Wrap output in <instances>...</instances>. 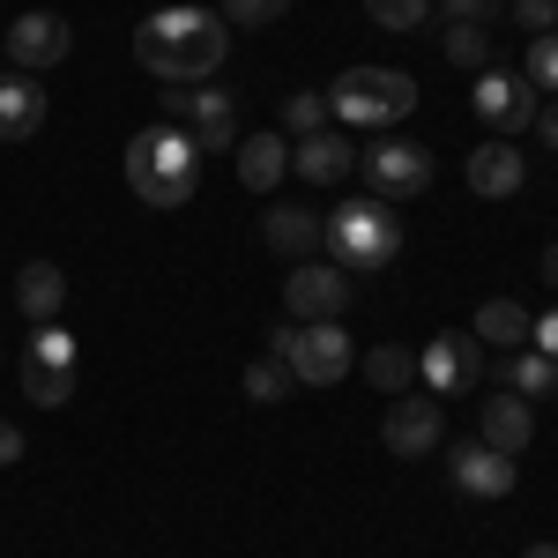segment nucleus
Listing matches in <instances>:
<instances>
[{
	"label": "nucleus",
	"instance_id": "412c9836",
	"mask_svg": "<svg viewBox=\"0 0 558 558\" xmlns=\"http://www.w3.org/2000/svg\"><path fill=\"white\" fill-rule=\"evenodd\" d=\"M484 373L507 387V395H551L558 387V357H544V350H507V357L484 365Z\"/></svg>",
	"mask_w": 558,
	"mask_h": 558
},
{
	"label": "nucleus",
	"instance_id": "20e7f679",
	"mask_svg": "<svg viewBox=\"0 0 558 558\" xmlns=\"http://www.w3.org/2000/svg\"><path fill=\"white\" fill-rule=\"evenodd\" d=\"M410 112H417V83L395 68H343L328 89V120H343V128H395Z\"/></svg>",
	"mask_w": 558,
	"mask_h": 558
},
{
	"label": "nucleus",
	"instance_id": "dca6fc26",
	"mask_svg": "<svg viewBox=\"0 0 558 558\" xmlns=\"http://www.w3.org/2000/svg\"><path fill=\"white\" fill-rule=\"evenodd\" d=\"M313 186H343L350 165H357V142L343 128H320V134H299V157H291Z\"/></svg>",
	"mask_w": 558,
	"mask_h": 558
},
{
	"label": "nucleus",
	"instance_id": "7ed1b4c3",
	"mask_svg": "<svg viewBox=\"0 0 558 558\" xmlns=\"http://www.w3.org/2000/svg\"><path fill=\"white\" fill-rule=\"evenodd\" d=\"M328 254H336V268H387V260H402V216L387 209L380 194H365V202H343V209L328 216Z\"/></svg>",
	"mask_w": 558,
	"mask_h": 558
},
{
	"label": "nucleus",
	"instance_id": "f704fd0d",
	"mask_svg": "<svg viewBox=\"0 0 558 558\" xmlns=\"http://www.w3.org/2000/svg\"><path fill=\"white\" fill-rule=\"evenodd\" d=\"M8 462H23V432L15 425H0V470H8Z\"/></svg>",
	"mask_w": 558,
	"mask_h": 558
},
{
	"label": "nucleus",
	"instance_id": "9d476101",
	"mask_svg": "<svg viewBox=\"0 0 558 558\" xmlns=\"http://www.w3.org/2000/svg\"><path fill=\"white\" fill-rule=\"evenodd\" d=\"M476 373H484V350H476V336H462V328H447V336H432L425 350H417V380H425V395H462V387H476Z\"/></svg>",
	"mask_w": 558,
	"mask_h": 558
},
{
	"label": "nucleus",
	"instance_id": "ddd939ff",
	"mask_svg": "<svg viewBox=\"0 0 558 558\" xmlns=\"http://www.w3.org/2000/svg\"><path fill=\"white\" fill-rule=\"evenodd\" d=\"M476 439H484L492 454H521V447L536 439L529 395H492V402H476Z\"/></svg>",
	"mask_w": 558,
	"mask_h": 558
},
{
	"label": "nucleus",
	"instance_id": "4be33fe9",
	"mask_svg": "<svg viewBox=\"0 0 558 558\" xmlns=\"http://www.w3.org/2000/svg\"><path fill=\"white\" fill-rule=\"evenodd\" d=\"M15 305H23L31 320H52V313L68 305V276H60L52 260H23V276H15Z\"/></svg>",
	"mask_w": 558,
	"mask_h": 558
},
{
	"label": "nucleus",
	"instance_id": "7c9ffc66",
	"mask_svg": "<svg viewBox=\"0 0 558 558\" xmlns=\"http://www.w3.org/2000/svg\"><path fill=\"white\" fill-rule=\"evenodd\" d=\"M23 357H38V365H75V336H68L60 320H38V336H31Z\"/></svg>",
	"mask_w": 558,
	"mask_h": 558
},
{
	"label": "nucleus",
	"instance_id": "6ab92c4d",
	"mask_svg": "<svg viewBox=\"0 0 558 558\" xmlns=\"http://www.w3.org/2000/svg\"><path fill=\"white\" fill-rule=\"evenodd\" d=\"M476 343H499V350H529L536 343V320L521 299H484L476 305Z\"/></svg>",
	"mask_w": 558,
	"mask_h": 558
},
{
	"label": "nucleus",
	"instance_id": "f257e3e1",
	"mask_svg": "<svg viewBox=\"0 0 558 558\" xmlns=\"http://www.w3.org/2000/svg\"><path fill=\"white\" fill-rule=\"evenodd\" d=\"M134 60L165 83H209L231 60V23L216 8H165L134 31Z\"/></svg>",
	"mask_w": 558,
	"mask_h": 558
},
{
	"label": "nucleus",
	"instance_id": "c9c22d12",
	"mask_svg": "<svg viewBox=\"0 0 558 558\" xmlns=\"http://www.w3.org/2000/svg\"><path fill=\"white\" fill-rule=\"evenodd\" d=\"M536 134H544V149L558 157V105H544V112H536Z\"/></svg>",
	"mask_w": 558,
	"mask_h": 558
},
{
	"label": "nucleus",
	"instance_id": "393cba45",
	"mask_svg": "<svg viewBox=\"0 0 558 558\" xmlns=\"http://www.w3.org/2000/svg\"><path fill=\"white\" fill-rule=\"evenodd\" d=\"M291 365H283V357H276V350H260L254 365H246V402H283V395H291Z\"/></svg>",
	"mask_w": 558,
	"mask_h": 558
},
{
	"label": "nucleus",
	"instance_id": "e433bc0d",
	"mask_svg": "<svg viewBox=\"0 0 558 558\" xmlns=\"http://www.w3.org/2000/svg\"><path fill=\"white\" fill-rule=\"evenodd\" d=\"M544 283L558 291V246H544Z\"/></svg>",
	"mask_w": 558,
	"mask_h": 558
},
{
	"label": "nucleus",
	"instance_id": "423d86ee",
	"mask_svg": "<svg viewBox=\"0 0 558 558\" xmlns=\"http://www.w3.org/2000/svg\"><path fill=\"white\" fill-rule=\"evenodd\" d=\"M380 439H387V454H402V462H417V454H432L439 439H447V402L439 395H395L387 402V425H380Z\"/></svg>",
	"mask_w": 558,
	"mask_h": 558
},
{
	"label": "nucleus",
	"instance_id": "9b49d317",
	"mask_svg": "<svg viewBox=\"0 0 558 558\" xmlns=\"http://www.w3.org/2000/svg\"><path fill=\"white\" fill-rule=\"evenodd\" d=\"M283 313H291V320H343L350 313V276L343 268H320V260H291Z\"/></svg>",
	"mask_w": 558,
	"mask_h": 558
},
{
	"label": "nucleus",
	"instance_id": "a211bd4d",
	"mask_svg": "<svg viewBox=\"0 0 558 558\" xmlns=\"http://www.w3.org/2000/svg\"><path fill=\"white\" fill-rule=\"evenodd\" d=\"M38 128H45L38 75H0V142H31Z\"/></svg>",
	"mask_w": 558,
	"mask_h": 558
},
{
	"label": "nucleus",
	"instance_id": "aec40b11",
	"mask_svg": "<svg viewBox=\"0 0 558 558\" xmlns=\"http://www.w3.org/2000/svg\"><path fill=\"white\" fill-rule=\"evenodd\" d=\"M283 172H291V142H283V134H246V142H239V186L268 194Z\"/></svg>",
	"mask_w": 558,
	"mask_h": 558
},
{
	"label": "nucleus",
	"instance_id": "bb28decb",
	"mask_svg": "<svg viewBox=\"0 0 558 558\" xmlns=\"http://www.w3.org/2000/svg\"><path fill=\"white\" fill-rule=\"evenodd\" d=\"M328 128V97L320 89H291L283 97V134H320Z\"/></svg>",
	"mask_w": 558,
	"mask_h": 558
},
{
	"label": "nucleus",
	"instance_id": "5701e85b",
	"mask_svg": "<svg viewBox=\"0 0 558 558\" xmlns=\"http://www.w3.org/2000/svg\"><path fill=\"white\" fill-rule=\"evenodd\" d=\"M365 387H380L387 402H395V395H410V387H417V350H410V343L365 350Z\"/></svg>",
	"mask_w": 558,
	"mask_h": 558
},
{
	"label": "nucleus",
	"instance_id": "39448f33",
	"mask_svg": "<svg viewBox=\"0 0 558 558\" xmlns=\"http://www.w3.org/2000/svg\"><path fill=\"white\" fill-rule=\"evenodd\" d=\"M268 350L291 365V380L299 387H336L350 373V336H343V320H283L276 336H268Z\"/></svg>",
	"mask_w": 558,
	"mask_h": 558
},
{
	"label": "nucleus",
	"instance_id": "6e6552de",
	"mask_svg": "<svg viewBox=\"0 0 558 558\" xmlns=\"http://www.w3.org/2000/svg\"><path fill=\"white\" fill-rule=\"evenodd\" d=\"M357 179H365L380 202H395V194H425L432 186V149L425 142H373V149L357 157Z\"/></svg>",
	"mask_w": 558,
	"mask_h": 558
},
{
	"label": "nucleus",
	"instance_id": "cd10ccee",
	"mask_svg": "<svg viewBox=\"0 0 558 558\" xmlns=\"http://www.w3.org/2000/svg\"><path fill=\"white\" fill-rule=\"evenodd\" d=\"M216 15H223L231 31H268V23H283V15H291V0H223Z\"/></svg>",
	"mask_w": 558,
	"mask_h": 558
},
{
	"label": "nucleus",
	"instance_id": "1a4fd4ad",
	"mask_svg": "<svg viewBox=\"0 0 558 558\" xmlns=\"http://www.w3.org/2000/svg\"><path fill=\"white\" fill-rule=\"evenodd\" d=\"M231 105L239 97H223V89H186V97H172V128L194 134L202 157H231L239 149V112Z\"/></svg>",
	"mask_w": 558,
	"mask_h": 558
},
{
	"label": "nucleus",
	"instance_id": "f3484780",
	"mask_svg": "<svg viewBox=\"0 0 558 558\" xmlns=\"http://www.w3.org/2000/svg\"><path fill=\"white\" fill-rule=\"evenodd\" d=\"M260 239H268V254L305 260V254H320V246H328V216H313V209H268V216H260Z\"/></svg>",
	"mask_w": 558,
	"mask_h": 558
},
{
	"label": "nucleus",
	"instance_id": "72a5a7b5",
	"mask_svg": "<svg viewBox=\"0 0 558 558\" xmlns=\"http://www.w3.org/2000/svg\"><path fill=\"white\" fill-rule=\"evenodd\" d=\"M536 350H544V357H558V305L536 320Z\"/></svg>",
	"mask_w": 558,
	"mask_h": 558
},
{
	"label": "nucleus",
	"instance_id": "2f4dec72",
	"mask_svg": "<svg viewBox=\"0 0 558 558\" xmlns=\"http://www.w3.org/2000/svg\"><path fill=\"white\" fill-rule=\"evenodd\" d=\"M439 15L447 23H470V31H492L507 15V0H439Z\"/></svg>",
	"mask_w": 558,
	"mask_h": 558
},
{
	"label": "nucleus",
	"instance_id": "b1692460",
	"mask_svg": "<svg viewBox=\"0 0 558 558\" xmlns=\"http://www.w3.org/2000/svg\"><path fill=\"white\" fill-rule=\"evenodd\" d=\"M23 395L45 402V410L75 402V365H38V357H23Z\"/></svg>",
	"mask_w": 558,
	"mask_h": 558
},
{
	"label": "nucleus",
	"instance_id": "4468645a",
	"mask_svg": "<svg viewBox=\"0 0 558 558\" xmlns=\"http://www.w3.org/2000/svg\"><path fill=\"white\" fill-rule=\"evenodd\" d=\"M447 470H454V484H462L470 499H507V492H514V454H492L484 439H462Z\"/></svg>",
	"mask_w": 558,
	"mask_h": 558
},
{
	"label": "nucleus",
	"instance_id": "58836bf2",
	"mask_svg": "<svg viewBox=\"0 0 558 558\" xmlns=\"http://www.w3.org/2000/svg\"><path fill=\"white\" fill-rule=\"evenodd\" d=\"M0 60H8V45H0Z\"/></svg>",
	"mask_w": 558,
	"mask_h": 558
},
{
	"label": "nucleus",
	"instance_id": "4c0bfd02",
	"mask_svg": "<svg viewBox=\"0 0 558 558\" xmlns=\"http://www.w3.org/2000/svg\"><path fill=\"white\" fill-rule=\"evenodd\" d=\"M521 558H558V544H529V551H521Z\"/></svg>",
	"mask_w": 558,
	"mask_h": 558
},
{
	"label": "nucleus",
	"instance_id": "f03ea898",
	"mask_svg": "<svg viewBox=\"0 0 558 558\" xmlns=\"http://www.w3.org/2000/svg\"><path fill=\"white\" fill-rule=\"evenodd\" d=\"M128 186L134 202H149V209H179V202H194V186H202V149H194V134L186 128H142L128 142Z\"/></svg>",
	"mask_w": 558,
	"mask_h": 558
},
{
	"label": "nucleus",
	"instance_id": "473e14b6",
	"mask_svg": "<svg viewBox=\"0 0 558 558\" xmlns=\"http://www.w3.org/2000/svg\"><path fill=\"white\" fill-rule=\"evenodd\" d=\"M514 15H521V31H529V38H551L558 0H514Z\"/></svg>",
	"mask_w": 558,
	"mask_h": 558
},
{
	"label": "nucleus",
	"instance_id": "f8f14e48",
	"mask_svg": "<svg viewBox=\"0 0 558 558\" xmlns=\"http://www.w3.org/2000/svg\"><path fill=\"white\" fill-rule=\"evenodd\" d=\"M8 60L23 68V75H45V68H60L68 60V45H75V31L60 23V15H45V8H31V15H15L8 23Z\"/></svg>",
	"mask_w": 558,
	"mask_h": 558
},
{
	"label": "nucleus",
	"instance_id": "c756f323",
	"mask_svg": "<svg viewBox=\"0 0 558 558\" xmlns=\"http://www.w3.org/2000/svg\"><path fill=\"white\" fill-rule=\"evenodd\" d=\"M365 15L380 31H417V23H432V0H365Z\"/></svg>",
	"mask_w": 558,
	"mask_h": 558
},
{
	"label": "nucleus",
	"instance_id": "a878e982",
	"mask_svg": "<svg viewBox=\"0 0 558 558\" xmlns=\"http://www.w3.org/2000/svg\"><path fill=\"white\" fill-rule=\"evenodd\" d=\"M447 60H454V68H476V75H484V68H492V31H470V23H447Z\"/></svg>",
	"mask_w": 558,
	"mask_h": 558
},
{
	"label": "nucleus",
	"instance_id": "0eeeda50",
	"mask_svg": "<svg viewBox=\"0 0 558 558\" xmlns=\"http://www.w3.org/2000/svg\"><path fill=\"white\" fill-rule=\"evenodd\" d=\"M536 83L521 75V68H484L476 75V120L492 134H521V128H536Z\"/></svg>",
	"mask_w": 558,
	"mask_h": 558
},
{
	"label": "nucleus",
	"instance_id": "c85d7f7f",
	"mask_svg": "<svg viewBox=\"0 0 558 558\" xmlns=\"http://www.w3.org/2000/svg\"><path fill=\"white\" fill-rule=\"evenodd\" d=\"M521 75L536 83V97H544V89L558 97V31H551V38H529V52H521Z\"/></svg>",
	"mask_w": 558,
	"mask_h": 558
},
{
	"label": "nucleus",
	"instance_id": "2eb2a0df",
	"mask_svg": "<svg viewBox=\"0 0 558 558\" xmlns=\"http://www.w3.org/2000/svg\"><path fill=\"white\" fill-rule=\"evenodd\" d=\"M521 179H529V165H521L514 142H476L470 149V194L507 202V194H521Z\"/></svg>",
	"mask_w": 558,
	"mask_h": 558
}]
</instances>
